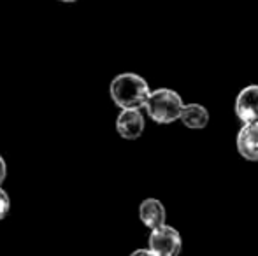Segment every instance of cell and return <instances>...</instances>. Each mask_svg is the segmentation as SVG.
Returning a JSON list of instances; mask_svg holds the SVG:
<instances>
[{
    "mask_svg": "<svg viewBox=\"0 0 258 256\" xmlns=\"http://www.w3.org/2000/svg\"><path fill=\"white\" fill-rule=\"evenodd\" d=\"M183 106V99L177 92L170 88H158L155 92H150L144 109L155 123L170 125L179 120Z\"/></svg>",
    "mask_w": 258,
    "mask_h": 256,
    "instance_id": "cell-2",
    "label": "cell"
},
{
    "mask_svg": "<svg viewBox=\"0 0 258 256\" xmlns=\"http://www.w3.org/2000/svg\"><path fill=\"white\" fill-rule=\"evenodd\" d=\"M235 114L242 123H258V84H249L235 99Z\"/></svg>",
    "mask_w": 258,
    "mask_h": 256,
    "instance_id": "cell-4",
    "label": "cell"
},
{
    "mask_svg": "<svg viewBox=\"0 0 258 256\" xmlns=\"http://www.w3.org/2000/svg\"><path fill=\"white\" fill-rule=\"evenodd\" d=\"M6 176H7V165H6V160L0 156V185L6 181Z\"/></svg>",
    "mask_w": 258,
    "mask_h": 256,
    "instance_id": "cell-10",
    "label": "cell"
},
{
    "mask_svg": "<svg viewBox=\"0 0 258 256\" xmlns=\"http://www.w3.org/2000/svg\"><path fill=\"white\" fill-rule=\"evenodd\" d=\"M237 151L244 160L258 161V123H246L237 133Z\"/></svg>",
    "mask_w": 258,
    "mask_h": 256,
    "instance_id": "cell-6",
    "label": "cell"
},
{
    "mask_svg": "<svg viewBox=\"0 0 258 256\" xmlns=\"http://www.w3.org/2000/svg\"><path fill=\"white\" fill-rule=\"evenodd\" d=\"M130 256H156L151 249H136Z\"/></svg>",
    "mask_w": 258,
    "mask_h": 256,
    "instance_id": "cell-11",
    "label": "cell"
},
{
    "mask_svg": "<svg viewBox=\"0 0 258 256\" xmlns=\"http://www.w3.org/2000/svg\"><path fill=\"white\" fill-rule=\"evenodd\" d=\"M139 218L144 223V226H148L150 230L158 228V226L165 225L167 212L163 204L158 198H146L141 202L139 205Z\"/></svg>",
    "mask_w": 258,
    "mask_h": 256,
    "instance_id": "cell-7",
    "label": "cell"
},
{
    "mask_svg": "<svg viewBox=\"0 0 258 256\" xmlns=\"http://www.w3.org/2000/svg\"><path fill=\"white\" fill-rule=\"evenodd\" d=\"M109 93L112 102L121 109H143L150 95V84L143 75L123 72L111 81Z\"/></svg>",
    "mask_w": 258,
    "mask_h": 256,
    "instance_id": "cell-1",
    "label": "cell"
},
{
    "mask_svg": "<svg viewBox=\"0 0 258 256\" xmlns=\"http://www.w3.org/2000/svg\"><path fill=\"white\" fill-rule=\"evenodd\" d=\"M148 249H151L156 256H179L183 249L181 233L169 225H162L153 228L148 239Z\"/></svg>",
    "mask_w": 258,
    "mask_h": 256,
    "instance_id": "cell-3",
    "label": "cell"
},
{
    "mask_svg": "<svg viewBox=\"0 0 258 256\" xmlns=\"http://www.w3.org/2000/svg\"><path fill=\"white\" fill-rule=\"evenodd\" d=\"M179 121L190 130H202L209 123V111L201 104H188L181 109Z\"/></svg>",
    "mask_w": 258,
    "mask_h": 256,
    "instance_id": "cell-8",
    "label": "cell"
},
{
    "mask_svg": "<svg viewBox=\"0 0 258 256\" xmlns=\"http://www.w3.org/2000/svg\"><path fill=\"white\" fill-rule=\"evenodd\" d=\"M9 209H11V198L7 195L6 190L0 188V221L9 214Z\"/></svg>",
    "mask_w": 258,
    "mask_h": 256,
    "instance_id": "cell-9",
    "label": "cell"
},
{
    "mask_svg": "<svg viewBox=\"0 0 258 256\" xmlns=\"http://www.w3.org/2000/svg\"><path fill=\"white\" fill-rule=\"evenodd\" d=\"M60 2H65V4H72V2H78V0H60Z\"/></svg>",
    "mask_w": 258,
    "mask_h": 256,
    "instance_id": "cell-12",
    "label": "cell"
},
{
    "mask_svg": "<svg viewBox=\"0 0 258 256\" xmlns=\"http://www.w3.org/2000/svg\"><path fill=\"white\" fill-rule=\"evenodd\" d=\"M144 116L141 109H121L116 118V130L126 140H136L144 132Z\"/></svg>",
    "mask_w": 258,
    "mask_h": 256,
    "instance_id": "cell-5",
    "label": "cell"
}]
</instances>
